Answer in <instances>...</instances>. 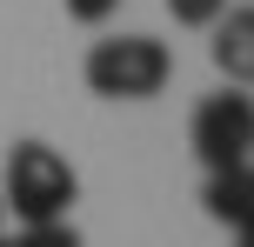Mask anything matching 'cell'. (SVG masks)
<instances>
[{"label":"cell","instance_id":"1","mask_svg":"<svg viewBox=\"0 0 254 247\" xmlns=\"http://www.w3.org/2000/svg\"><path fill=\"white\" fill-rule=\"evenodd\" d=\"M74 167H67L61 154H54L47 141H20L7 154V181H0V200H7L13 214H20L27 227L40 221H67V207H74Z\"/></svg>","mask_w":254,"mask_h":247},{"label":"cell","instance_id":"2","mask_svg":"<svg viewBox=\"0 0 254 247\" xmlns=\"http://www.w3.org/2000/svg\"><path fill=\"white\" fill-rule=\"evenodd\" d=\"M167 74H174V53L154 34H114L87 47V87L107 100H147L167 87Z\"/></svg>","mask_w":254,"mask_h":247},{"label":"cell","instance_id":"3","mask_svg":"<svg viewBox=\"0 0 254 247\" xmlns=\"http://www.w3.org/2000/svg\"><path fill=\"white\" fill-rule=\"evenodd\" d=\"M188 141H194V154L207 160V174L248 167L254 160V100L248 94H207V100L194 107Z\"/></svg>","mask_w":254,"mask_h":247},{"label":"cell","instance_id":"4","mask_svg":"<svg viewBox=\"0 0 254 247\" xmlns=\"http://www.w3.org/2000/svg\"><path fill=\"white\" fill-rule=\"evenodd\" d=\"M214 67L228 80H254V7H228L214 20Z\"/></svg>","mask_w":254,"mask_h":247},{"label":"cell","instance_id":"5","mask_svg":"<svg viewBox=\"0 0 254 247\" xmlns=\"http://www.w3.org/2000/svg\"><path fill=\"white\" fill-rule=\"evenodd\" d=\"M201 207L214 214V221H228V227H248V221H254V167H221V174H207Z\"/></svg>","mask_w":254,"mask_h":247},{"label":"cell","instance_id":"6","mask_svg":"<svg viewBox=\"0 0 254 247\" xmlns=\"http://www.w3.org/2000/svg\"><path fill=\"white\" fill-rule=\"evenodd\" d=\"M167 13H174L181 27H214L221 13H228V0H167Z\"/></svg>","mask_w":254,"mask_h":247},{"label":"cell","instance_id":"7","mask_svg":"<svg viewBox=\"0 0 254 247\" xmlns=\"http://www.w3.org/2000/svg\"><path fill=\"white\" fill-rule=\"evenodd\" d=\"M13 247H80V234H74L67 221H40V227H27Z\"/></svg>","mask_w":254,"mask_h":247},{"label":"cell","instance_id":"8","mask_svg":"<svg viewBox=\"0 0 254 247\" xmlns=\"http://www.w3.org/2000/svg\"><path fill=\"white\" fill-rule=\"evenodd\" d=\"M67 13H74L80 27H101V20H114V13H121V0H67Z\"/></svg>","mask_w":254,"mask_h":247},{"label":"cell","instance_id":"9","mask_svg":"<svg viewBox=\"0 0 254 247\" xmlns=\"http://www.w3.org/2000/svg\"><path fill=\"white\" fill-rule=\"evenodd\" d=\"M234 234H241V247H254V221H248V227H234Z\"/></svg>","mask_w":254,"mask_h":247},{"label":"cell","instance_id":"10","mask_svg":"<svg viewBox=\"0 0 254 247\" xmlns=\"http://www.w3.org/2000/svg\"><path fill=\"white\" fill-rule=\"evenodd\" d=\"M0 221H7V200H0Z\"/></svg>","mask_w":254,"mask_h":247},{"label":"cell","instance_id":"11","mask_svg":"<svg viewBox=\"0 0 254 247\" xmlns=\"http://www.w3.org/2000/svg\"><path fill=\"white\" fill-rule=\"evenodd\" d=\"M0 247H13V241H0Z\"/></svg>","mask_w":254,"mask_h":247}]
</instances>
